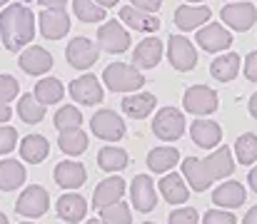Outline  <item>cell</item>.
<instances>
[{"label":"cell","instance_id":"cell-10","mask_svg":"<svg viewBox=\"0 0 257 224\" xmlns=\"http://www.w3.org/2000/svg\"><path fill=\"white\" fill-rule=\"evenodd\" d=\"M168 60L177 73H187L197 65V50L185 35L172 33L168 38Z\"/></svg>","mask_w":257,"mask_h":224},{"label":"cell","instance_id":"cell-21","mask_svg":"<svg viewBox=\"0 0 257 224\" xmlns=\"http://www.w3.org/2000/svg\"><path fill=\"white\" fill-rule=\"evenodd\" d=\"M55 182L65 189H78L83 187L87 179V172L83 167V162H73V159H65L60 164H55V172H53Z\"/></svg>","mask_w":257,"mask_h":224},{"label":"cell","instance_id":"cell-31","mask_svg":"<svg viewBox=\"0 0 257 224\" xmlns=\"http://www.w3.org/2000/svg\"><path fill=\"white\" fill-rule=\"evenodd\" d=\"M50 152V145L43 135H28L23 142H20V157L30 164H40Z\"/></svg>","mask_w":257,"mask_h":224},{"label":"cell","instance_id":"cell-13","mask_svg":"<svg viewBox=\"0 0 257 224\" xmlns=\"http://www.w3.org/2000/svg\"><path fill=\"white\" fill-rule=\"evenodd\" d=\"M195 40L207 53H225L232 45V33L225 25H220V23H210V25H205V28L197 30Z\"/></svg>","mask_w":257,"mask_h":224},{"label":"cell","instance_id":"cell-36","mask_svg":"<svg viewBox=\"0 0 257 224\" xmlns=\"http://www.w3.org/2000/svg\"><path fill=\"white\" fill-rule=\"evenodd\" d=\"M235 157L240 164H252L257 162V135L255 132H245L235 140Z\"/></svg>","mask_w":257,"mask_h":224},{"label":"cell","instance_id":"cell-51","mask_svg":"<svg viewBox=\"0 0 257 224\" xmlns=\"http://www.w3.org/2000/svg\"><path fill=\"white\" fill-rule=\"evenodd\" d=\"M85 224H102L100 219H90V222H85Z\"/></svg>","mask_w":257,"mask_h":224},{"label":"cell","instance_id":"cell-8","mask_svg":"<svg viewBox=\"0 0 257 224\" xmlns=\"http://www.w3.org/2000/svg\"><path fill=\"white\" fill-rule=\"evenodd\" d=\"M130 48V33L122 28V23L107 20L97 28V50H105L110 55H120Z\"/></svg>","mask_w":257,"mask_h":224},{"label":"cell","instance_id":"cell-26","mask_svg":"<svg viewBox=\"0 0 257 224\" xmlns=\"http://www.w3.org/2000/svg\"><path fill=\"white\" fill-rule=\"evenodd\" d=\"M120 20L127 23L133 30L138 33H158L160 28V18L158 15H148V13H140L135 10L133 5H122L120 8Z\"/></svg>","mask_w":257,"mask_h":224},{"label":"cell","instance_id":"cell-46","mask_svg":"<svg viewBox=\"0 0 257 224\" xmlns=\"http://www.w3.org/2000/svg\"><path fill=\"white\" fill-rule=\"evenodd\" d=\"M247 182H250V187H252V192L257 194V164L247 172Z\"/></svg>","mask_w":257,"mask_h":224},{"label":"cell","instance_id":"cell-4","mask_svg":"<svg viewBox=\"0 0 257 224\" xmlns=\"http://www.w3.org/2000/svg\"><path fill=\"white\" fill-rule=\"evenodd\" d=\"M153 132L163 142H175L185 132V115L177 107H160L153 120Z\"/></svg>","mask_w":257,"mask_h":224},{"label":"cell","instance_id":"cell-33","mask_svg":"<svg viewBox=\"0 0 257 224\" xmlns=\"http://www.w3.org/2000/svg\"><path fill=\"white\" fill-rule=\"evenodd\" d=\"M25 182V167L15 159H3L0 162V189L13 192Z\"/></svg>","mask_w":257,"mask_h":224},{"label":"cell","instance_id":"cell-18","mask_svg":"<svg viewBox=\"0 0 257 224\" xmlns=\"http://www.w3.org/2000/svg\"><path fill=\"white\" fill-rule=\"evenodd\" d=\"M18 65H20L23 73L28 75H43L53 68V55L45 48H40V45H30V48H25L20 53Z\"/></svg>","mask_w":257,"mask_h":224},{"label":"cell","instance_id":"cell-45","mask_svg":"<svg viewBox=\"0 0 257 224\" xmlns=\"http://www.w3.org/2000/svg\"><path fill=\"white\" fill-rule=\"evenodd\" d=\"M160 5H163V3H158V0H135V3H133V8H135V10L148 13V15H158Z\"/></svg>","mask_w":257,"mask_h":224},{"label":"cell","instance_id":"cell-52","mask_svg":"<svg viewBox=\"0 0 257 224\" xmlns=\"http://www.w3.org/2000/svg\"><path fill=\"white\" fill-rule=\"evenodd\" d=\"M20 224H33V222H20Z\"/></svg>","mask_w":257,"mask_h":224},{"label":"cell","instance_id":"cell-30","mask_svg":"<svg viewBox=\"0 0 257 224\" xmlns=\"http://www.w3.org/2000/svg\"><path fill=\"white\" fill-rule=\"evenodd\" d=\"M130 164V157L122 147H115V145H105V147L97 152V167L105 169V172H120Z\"/></svg>","mask_w":257,"mask_h":224},{"label":"cell","instance_id":"cell-32","mask_svg":"<svg viewBox=\"0 0 257 224\" xmlns=\"http://www.w3.org/2000/svg\"><path fill=\"white\" fill-rule=\"evenodd\" d=\"M63 95H65V87H63V82H60L58 77H45V80H40V82L35 85V92H33V97H35L43 107L60 102Z\"/></svg>","mask_w":257,"mask_h":224},{"label":"cell","instance_id":"cell-1","mask_svg":"<svg viewBox=\"0 0 257 224\" xmlns=\"http://www.w3.org/2000/svg\"><path fill=\"white\" fill-rule=\"evenodd\" d=\"M0 38H3V45L10 53L33 43V38H35V13L23 3H13V5L3 8V13H0Z\"/></svg>","mask_w":257,"mask_h":224},{"label":"cell","instance_id":"cell-19","mask_svg":"<svg viewBox=\"0 0 257 224\" xmlns=\"http://www.w3.org/2000/svg\"><path fill=\"white\" fill-rule=\"evenodd\" d=\"M122 194H125V179L117 177V174H112V177L102 179V182L95 187V192H92V204H95L97 209H102V207H110V204L120 202Z\"/></svg>","mask_w":257,"mask_h":224},{"label":"cell","instance_id":"cell-20","mask_svg":"<svg viewBox=\"0 0 257 224\" xmlns=\"http://www.w3.org/2000/svg\"><path fill=\"white\" fill-rule=\"evenodd\" d=\"M55 209H58V217L63 219V222H83L87 214V202L85 197H80V194H75V192H68V194H63V197H58V202H55Z\"/></svg>","mask_w":257,"mask_h":224},{"label":"cell","instance_id":"cell-16","mask_svg":"<svg viewBox=\"0 0 257 224\" xmlns=\"http://www.w3.org/2000/svg\"><path fill=\"white\" fill-rule=\"evenodd\" d=\"M70 95H73L75 102L92 107V105L102 102V85L95 75H83V77L70 82Z\"/></svg>","mask_w":257,"mask_h":224},{"label":"cell","instance_id":"cell-12","mask_svg":"<svg viewBox=\"0 0 257 224\" xmlns=\"http://www.w3.org/2000/svg\"><path fill=\"white\" fill-rule=\"evenodd\" d=\"M130 202L143 214L155 209L158 194H155V182H153L150 174H135V179L130 182Z\"/></svg>","mask_w":257,"mask_h":224},{"label":"cell","instance_id":"cell-37","mask_svg":"<svg viewBox=\"0 0 257 224\" xmlns=\"http://www.w3.org/2000/svg\"><path fill=\"white\" fill-rule=\"evenodd\" d=\"M97 219L102 224H133V214L125 202H115L110 207H102Z\"/></svg>","mask_w":257,"mask_h":224},{"label":"cell","instance_id":"cell-3","mask_svg":"<svg viewBox=\"0 0 257 224\" xmlns=\"http://www.w3.org/2000/svg\"><path fill=\"white\" fill-rule=\"evenodd\" d=\"M102 82L112 92L133 95V92H138L145 85V75L140 70H135L133 65H127V63H112V65H107L102 70Z\"/></svg>","mask_w":257,"mask_h":224},{"label":"cell","instance_id":"cell-38","mask_svg":"<svg viewBox=\"0 0 257 224\" xmlns=\"http://www.w3.org/2000/svg\"><path fill=\"white\" fill-rule=\"evenodd\" d=\"M55 127L60 130V132H65V130H75V127H80V122H83V115H80V110L75 107V105H63L58 112H55Z\"/></svg>","mask_w":257,"mask_h":224},{"label":"cell","instance_id":"cell-44","mask_svg":"<svg viewBox=\"0 0 257 224\" xmlns=\"http://www.w3.org/2000/svg\"><path fill=\"white\" fill-rule=\"evenodd\" d=\"M242 68H245V77L250 82H257V50L247 53V58L242 60Z\"/></svg>","mask_w":257,"mask_h":224},{"label":"cell","instance_id":"cell-42","mask_svg":"<svg viewBox=\"0 0 257 224\" xmlns=\"http://www.w3.org/2000/svg\"><path fill=\"white\" fill-rule=\"evenodd\" d=\"M200 224H237L232 212H225V209H207L202 214V222Z\"/></svg>","mask_w":257,"mask_h":224},{"label":"cell","instance_id":"cell-53","mask_svg":"<svg viewBox=\"0 0 257 224\" xmlns=\"http://www.w3.org/2000/svg\"><path fill=\"white\" fill-rule=\"evenodd\" d=\"M143 224H155V222H143Z\"/></svg>","mask_w":257,"mask_h":224},{"label":"cell","instance_id":"cell-15","mask_svg":"<svg viewBox=\"0 0 257 224\" xmlns=\"http://www.w3.org/2000/svg\"><path fill=\"white\" fill-rule=\"evenodd\" d=\"M202 164H205V169H207V174H210L212 182H215V179H225V177H230V174L235 172L232 149L220 145V147L212 149V152L202 159Z\"/></svg>","mask_w":257,"mask_h":224},{"label":"cell","instance_id":"cell-2","mask_svg":"<svg viewBox=\"0 0 257 224\" xmlns=\"http://www.w3.org/2000/svg\"><path fill=\"white\" fill-rule=\"evenodd\" d=\"M38 25H40V35L45 40H60L68 35L70 30V15L65 3H43V10L38 15Z\"/></svg>","mask_w":257,"mask_h":224},{"label":"cell","instance_id":"cell-41","mask_svg":"<svg viewBox=\"0 0 257 224\" xmlns=\"http://www.w3.org/2000/svg\"><path fill=\"white\" fill-rule=\"evenodd\" d=\"M170 224H200V214L195 207H177L170 212Z\"/></svg>","mask_w":257,"mask_h":224},{"label":"cell","instance_id":"cell-23","mask_svg":"<svg viewBox=\"0 0 257 224\" xmlns=\"http://www.w3.org/2000/svg\"><path fill=\"white\" fill-rule=\"evenodd\" d=\"M245 187L240 184V182H235V179H230V182H222L215 192H212V202H215V207H220V209H225V212H230V209H237L242 202H245Z\"/></svg>","mask_w":257,"mask_h":224},{"label":"cell","instance_id":"cell-25","mask_svg":"<svg viewBox=\"0 0 257 224\" xmlns=\"http://www.w3.org/2000/svg\"><path fill=\"white\" fill-rule=\"evenodd\" d=\"M155 102H158V97L153 92H133V95H125L122 97V112L127 117L145 120L155 110Z\"/></svg>","mask_w":257,"mask_h":224},{"label":"cell","instance_id":"cell-47","mask_svg":"<svg viewBox=\"0 0 257 224\" xmlns=\"http://www.w3.org/2000/svg\"><path fill=\"white\" fill-rule=\"evenodd\" d=\"M242 224H257V207L247 209V214L242 217Z\"/></svg>","mask_w":257,"mask_h":224},{"label":"cell","instance_id":"cell-17","mask_svg":"<svg viewBox=\"0 0 257 224\" xmlns=\"http://www.w3.org/2000/svg\"><path fill=\"white\" fill-rule=\"evenodd\" d=\"M210 15H212V10L207 5H190V3H185V5H180L175 10V25L180 30H185V33L187 30H197V28H205Z\"/></svg>","mask_w":257,"mask_h":224},{"label":"cell","instance_id":"cell-7","mask_svg":"<svg viewBox=\"0 0 257 224\" xmlns=\"http://www.w3.org/2000/svg\"><path fill=\"white\" fill-rule=\"evenodd\" d=\"M48 209H50V194L40 184H30L28 189H23V194L15 202V212L20 217H30V219L43 217Z\"/></svg>","mask_w":257,"mask_h":224},{"label":"cell","instance_id":"cell-9","mask_svg":"<svg viewBox=\"0 0 257 224\" xmlns=\"http://www.w3.org/2000/svg\"><path fill=\"white\" fill-rule=\"evenodd\" d=\"M222 23L235 33H247L257 23V8L252 3H227L220 10Z\"/></svg>","mask_w":257,"mask_h":224},{"label":"cell","instance_id":"cell-11","mask_svg":"<svg viewBox=\"0 0 257 224\" xmlns=\"http://www.w3.org/2000/svg\"><path fill=\"white\" fill-rule=\"evenodd\" d=\"M65 58H68V65H70V68L87 70V68H92V65L97 63L100 50H97V45H95L90 38H83V35H80V38H73V40L68 43Z\"/></svg>","mask_w":257,"mask_h":224},{"label":"cell","instance_id":"cell-43","mask_svg":"<svg viewBox=\"0 0 257 224\" xmlns=\"http://www.w3.org/2000/svg\"><path fill=\"white\" fill-rule=\"evenodd\" d=\"M15 142H18V132L15 127L10 125H0V154H8L15 149Z\"/></svg>","mask_w":257,"mask_h":224},{"label":"cell","instance_id":"cell-29","mask_svg":"<svg viewBox=\"0 0 257 224\" xmlns=\"http://www.w3.org/2000/svg\"><path fill=\"white\" fill-rule=\"evenodd\" d=\"M180 162V152L177 147H155L148 152V167L153 169V172H158V174H168L172 167Z\"/></svg>","mask_w":257,"mask_h":224},{"label":"cell","instance_id":"cell-27","mask_svg":"<svg viewBox=\"0 0 257 224\" xmlns=\"http://www.w3.org/2000/svg\"><path fill=\"white\" fill-rule=\"evenodd\" d=\"M160 194H163L165 202H170V204H182V202H187L190 189H187L185 179H182L177 172H168V174L160 179Z\"/></svg>","mask_w":257,"mask_h":224},{"label":"cell","instance_id":"cell-34","mask_svg":"<svg viewBox=\"0 0 257 224\" xmlns=\"http://www.w3.org/2000/svg\"><path fill=\"white\" fill-rule=\"evenodd\" d=\"M58 147L63 149L65 154H83L87 149V135L80 130V127H75V130H65V132H60V137H58Z\"/></svg>","mask_w":257,"mask_h":224},{"label":"cell","instance_id":"cell-14","mask_svg":"<svg viewBox=\"0 0 257 224\" xmlns=\"http://www.w3.org/2000/svg\"><path fill=\"white\" fill-rule=\"evenodd\" d=\"M163 53H165V48H163V43L158 38H145L133 50V63H135L133 68L135 70H140V68L143 70H153V68H158Z\"/></svg>","mask_w":257,"mask_h":224},{"label":"cell","instance_id":"cell-50","mask_svg":"<svg viewBox=\"0 0 257 224\" xmlns=\"http://www.w3.org/2000/svg\"><path fill=\"white\" fill-rule=\"evenodd\" d=\"M0 224H8V217H5L3 212H0Z\"/></svg>","mask_w":257,"mask_h":224},{"label":"cell","instance_id":"cell-5","mask_svg":"<svg viewBox=\"0 0 257 224\" xmlns=\"http://www.w3.org/2000/svg\"><path fill=\"white\" fill-rule=\"evenodd\" d=\"M182 107L190 115H212L220 107V97L212 87L207 85H192L182 95Z\"/></svg>","mask_w":257,"mask_h":224},{"label":"cell","instance_id":"cell-35","mask_svg":"<svg viewBox=\"0 0 257 224\" xmlns=\"http://www.w3.org/2000/svg\"><path fill=\"white\" fill-rule=\"evenodd\" d=\"M18 115H20L23 122H28V125H38V122L45 117V107L33 97V92H28V95H23L20 102H18Z\"/></svg>","mask_w":257,"mask_h":224},{"label":"cell","instance_id":"cell-39","mask_svg":"<svg viewBox=\"0 0 257 224\" xmlns=\"http://www.w3.org/2000/svg\"><path fill=\"white\" fill-rule=\"evenodd\" d=\"M73 13L80 23H102L105 20V10L97 5V3H73Z\"/></svg>","mask_w":257,"mask_h":224},{"label":"cell","instance_id":"cell-40","mask_svg":"<svg viewBox=\"0 0 257 224\" xmlns=\"http://www.w3.org/2000/svg\"><path fill=\"white\" fill-rule=\"evenodd\" d=\"M20 92V82L13 75H0V105H8Z\"/></svg>","mask_w":257,"mask_h":224},{"label":"cell","instance_id":"cell-6","mask_svg":"<svg viewBox=\"0 0 257 224\" xmlns=\"http://www.w3.org/2000/svg\"><path fill=\"white\" fill-rule=\"evenodd\" d=\"M90 130L95 137L105 140V142H117L125 137V122L115 110H97L90 120Z\"/></svg>","mask_w":257,"mask_h":224},{"label":"cell","instance_id":"cell-48","mask_svg":"<svg viewBox=\"0 0 257 224\" xmlns=\"http://www.w3.org/2000/svg\"><path fill=\"white\" fill-rule=\"evenodd\" d=\"M10 115H13V110H10L8 105H0V125H3V122H8V120H10Z\"/></svg>","mask_w":257,"mask_h":224},{"label":"cell","instance_id":"cell-49","mask_svg":"<svg viewBox=\"0 0 257 224\" xmlns=\"http://www.w3.org/2000/svg\"><path fill=\"white\" fill-rule=\"evenodd\" d=\"M247 110H250V115L257 120V90H255V95L250 97V102H247Z\"/></svg>","mask_w":257,"mask_h":224},{"label":"cell","instance_id":"cell-22","mask_svg":"<svg viewBox=\"0 0 257 224\" xmlns=\"http://www.w3.org/2000/svg\"><path fill=\"white\" fill-rule=\"evenodd\" d=\"M180 177L185 179V184H190L187 189H195V192H205L212 184L202 159H197V157H185L182 159V174Z\"/></svg>","mask_w":257,"mask_h":224},{"label":"cell","instance_id":"cell-28","mask_svg":"<svg viewBox=\"0 0 257 224\" xmlns=\"http://www.w3.org/2000/svg\"><path fill=\"white\" fill-rule=\"evenodd\" d=\"M240 65H242V60H240V55H237V53H225V55H220V58H215V60H212V65H210V75H212L217 82H230V80H235V77H237Z\"/></svg>","mask_w":257,"mask_h":224},{"label":"cell","instance_id":"cell-24","mask_svg":"<svg viewBox=\"0 0 257 224\" xmlns=\"http://www.w3.org/2000/svg\"><path fill=\"white\" fill-rule=\"evenodd\" d=\"M190 137L202 149H215L222 142V127L212 120H197L190 125Z\"/></svg>","mask_w":257,"mask_h":224}]
</instances>
